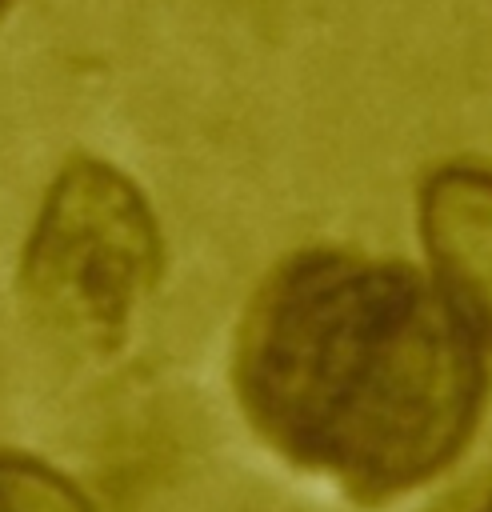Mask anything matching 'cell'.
<instances>
[{
  "label": "cell",
  "mask_w": 492,
  "mask_h": 512,
  "mask_svg": "<svg viewBox=\"0 0 492 512\" xmlns=\"http://www.w3.org/2000/svg\"><path fill=\"white\" fill-rule=\"evenodd\" d=\"M416 212L436 284L492 344V168L440 164L420 184Z\"/></svg>",
  "instance_id": "3"
},
{
  "label": "cell",
  "mask_w": 492,
  "mask_h": 512,
  "mask_svg": "<svg viewBox=\"0 0 492 512\" xmlns=\"http://www.w3.org/2000/svg\"><path fill=\"white\" fill-rule=\"evenodd\" d=\"M0 512H92L72 480L48 464L0 452Z\"/></svg>",
  "instance_id": "4"
},
{
  "label": "cell",
  "mask_w": 492,
  "mask_h": 512,
  "mask_svg": "<svg viewBox=\"0 0 492 512\" xmlns=\"http://www.w3.org/2000/svg\"><path fill=\"white\" fill-rule=\"evenodd\" d=\"M4 4H8V0H0V8H4Z\"/></svg>",
  "instance_id": "6"
},
{
  "label": "cell",
  "mask_w": 492,
  "mask_h": 512,
  "mask_svg": "<svg viewBox=\"0 0 492 512\" xmlns=\"http://www.w3.org/2000/svg\"><path fill=\"white\" fill-rule=\"evenodd\" d=\"M232 380L276 452L356 500L440 476L488 392L484 340L432 272L340 248L292 252L264 276Z\"/></svg>",
  "instance_id": "1"
},
{
  "label": "cell",
  "mask_w": 492,
  "mask_h": 512,
  "mask_svg": "<svg viewBox=\"0 0 492 512\" xmlns=\"http://www.w3.org/2000/svg\"><path fill=\"white\" fill-rule=\"evenodd\" d=\"M480 512H492V492H488V500L480 504Z\"/></svg>",
  "instance_id": "5"
},
{
  "label": "cell",
  "mask_w": 492,
  "mask_h": 512,
  "mask_svg": "<svg viewBox=\"0 0 492 512\" xmlns=\"http://www.w3.org/2000/svg\"><path fill=\"white\" fill-rule=\"evenodd\" d=\"M160 272L164 236L144 192L108 160L72 156L20 252L24 312L52 340L108 356L128 340Z\"/></svg>",
  "instance_id": "2"
}]
</instances>
